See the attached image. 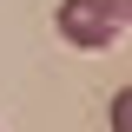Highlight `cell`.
Here are the masks:
<instances>
[{
  "label": "cell",
  "instance_id": "6da1fadb",
  "mask_svg": "<svg viewBox=\"0 0 132 132\" xmlns=\"http://www.w3.org/2000/svg\"><path fill=\"white\" fill-rule=\"evenodd\" d=\"M53 27H60L66 46H79V53H106V46L119 40V27H126V13H119V0H60Z\"/></svg>",
  "mask_w": 132,
  "mask_h": 132
},
{
  "label": "cell",
  "instance_id": "7a4b0ae2",
  "mask_svg": "<svg viewBox=\"0 0 132 132\" xmlns=\"http://www.w3.org/2000/svg\"><path fill=\"white\" fill-rule=\"evenodd\" d=\"M112 132H132V86L112 99Z\"/></svg>",
  "mask_w": 132,
  "mask_h": 132
},
{
  "label": "cell",
  "instance_id": "3957f363",
  "mask_svg": "<svg viewBox=\"0 0 132 132\" xmlns=\"http://www.w3.org/2000/svg\"><path fill=\"white\" fill-rule=\"evenodd\" d=\"M119 13H126V20H132V0H119Z\"/></svg>",
  "mask_w": 132,
  "mask_h": 132
}]
</instances>
